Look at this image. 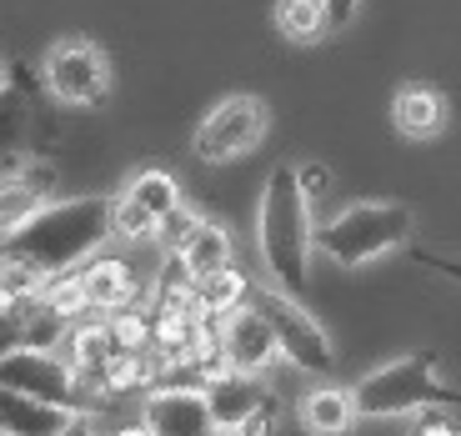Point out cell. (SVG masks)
<instances>
[{"label":"cell","instance_id":"cell-26","mask_svg":"<svg viewBox=\"0 0 461 436\" xmlns=\"http://www.w3.org/2000/svg\"><path fill=\"white\" fill-rule=\"evenodd\" d=\"M191 226H196V211H185V206H181V211H176V216L161 226V241H166V251H176V246L185 241V231H191Z\"/></svg>","mask_w":461,"mask_h":436},{"label":"cell","instance_id":"cell-29","mask_svg":"<svg viewBox=\"0 0 461 436\" xmlns=\"http://www.w3.org/2000/svg\"><path fill=\"white\" fill-rule=\"evenodd\" d=\"M416 436H461V426H451V422H441V416H437V422H421V431H416Z\"/></svg>","mask_w":461,"mask_h":436},{"label":"cell","instance_id":"cell-13","mask_svg":"<svg viewBox=\"0 0 461 436\" xmlns=\"http://www.w3.org/2000/svg\"><path fill=\"white\" fill-rule=\"evenodd\" d=\"M86 426H91L86 412H70V406L25 396V391L0 381V436H76V431H86Z\"/></svg>","mask_w":461,"mask_h":436},{"label":"cell","instance_id":"cell-5","mask_svg":"<svg viewBox=\"0 0 461 436\" xmlns=\"http://www.w3.org/2000/svg\"><path fill=\"white\" fill-rule=\"evenodd\" d=\"M251 306H261V316L276 326L281 356H286L291 367L306 371V377H321V381L331 377V367H336L331 336L316 322V311H306V301L281 291L276 281H266V286H251Z\"/></svg>","mask_w":461,"mask_h":436},{"label":"cell","instance_id":"cell-24","mask_svg":"<svg viewBox=\"0 0 461 436\" xmlns=\"http://www.w3.org/2000/svg\"><path fill=\"white\" fill-rule=\"evenodd\" d=\"M25 346V306L15 301L11 311H0V356H11Z\"/></svg>","mask_w":461,"mask_h":436},{"label":"cell","instance_id":"cell-4","mask_svg":"<svg viewBox=\"0 0 461 436\" xmlns=\"http://www.w3.org/2000/svg\"><path fill=\"white\" fill-rule=\"evenodd\" d=\"M351 396H357V416H411L431 412V406H456L461 412V391H451L437 377V361L427 351L396 356V361L376 367L351 386Z\"/></svg>","mask_w":461,"mask_h":436},{"label":"cell","instance_id":"cell-19","mask_svg":"<svg viewBox=\"0 0 461 436\" xmlns=\"http://www.w3.org/2000/svg\"><path fill=\"white\" fill-rule=\"evenodd\" d=\"M60 351L76 361V367L86 371V381H95L101 377V367L115 356V336H111V316H101V322H76L66 332V341H60Z\"/></svg>","mask_w":461,"mask_h":436},{"label":"cell","instance_id":"cell-23","mask_svg":"<svg viewBox=\"0 0 461 436\" xmlns=\"http://www.w3.org/2000/svg\"><path fill=\"white\" fill-rule=\"evenodd\" d=\"M25 136V105L15 91H0V161H15Z\"/></svg>","mask_w":461,"mask_h":436},{"label":"cell","instance_id":"cell-28","mask_svg":"<svg viewBox=\"0 0 461 436\" xmlns=\"http://www.w3.org/2000/svg\"><path fill=\"white\" fill-rule=\"evenodd\" d=\"M15 301H21V291H15V281L5 276V266H0V311H11Z\"/></svg>","mask_w":461,"mask_h":436},{"label":"cell","instance_id":"cell-17","mask_svg":"<svg viewBox=\"0 0 461 436\" xmlns=\"http://www.w3.org/2000/svg\"><path fill=\"white\" fill-rule=\"evenodd\" d=\"M392 121H396V131L411 136V141L441 136V131H447V95H441L437 86H421V81L402 86L396 101H392Z\"/></svg>","mask_w":461,"mask_h":436},{"label":"cell","instance_id":"cell-9","mask_svg":"<svg viewBox=\"0 0 461 436\" xmlns=\"http://www.w3.org/2000/svg\"><path fill=\"white\" fill-rule=\"evenodd\" d=\"M181 211V186L171 171H136L115 195V241H150Z\"/></svg>","mask_w":461,"mask_h":436},{"label":"cell","instance_id":"cell-18","mask_svg":"<svg viewBox=\"0 0 461 436\" xmlns=\"http://www.w3.org/2000/svg\"><path fill=\"white\" fill-rule=\"evenodd\" d=\"M357 422V396L351 386H312L301 396V426L312 436H346Z\"/></svg>","mask_w":461,"mask_h":436},{"label":"cell","instance_id":"cell-16","mask_svg":"<svg viewBox=\"0 0 461 436\" xmlns=\"http://www.w3.org/2000/svg\"><path fill=\"white\" fill-rule=\"evenodd\" d=\"M171 256L181 261V271L201 286V281H211V276H221L230 266V236H226V226H221V221L196 216V226L185 231V241L176 246Z\"/></svg>","mask_w":461,"mask_h":436},{"label":"cell","instance_id":"cell-10","mask_svg":"<svg viewBox=\"0 0 461 436\" xmlns=\"http://www.w3.org/2000/svg\"><path fill=\"white\" fill-rule=\"evenodd\" d=\"M221 356H226L230 371H246V377H261L271 361L281 356V341H276V326L261 316V306L241 301V306L221 311Z\"/></svg>","mask_w":461,"mask_h":436},{"label":"cell","instance_id":"cell-2","mask_svg":"<svg viewBox=\"0 0 461 436\" xmlns=\"http://www.w3.org/2000/svg\"><path fill=\"white\" fill-rule=\"evenodd\" d=\"M256 241H261L266 276L281 291L306 301L312 286V251H316V221H312V195L301 186L296 166H276L266 176L261 211H256Z\"/></svg>","mask_w":461,"mask_h":436},{"label":"cell","instance_id":"cell-32","mask_svg":"<svg viewBox=\"0 0 461 436\" xmlns=\"http://www.w3.org/2000/svg\"><path fill=\"white\" fill-rule=\"evenodd\" d=\"M0 91H11V66H5V56H0Z\"/></svg>","mask_w":461,"mask_h":436},{"label":"cell","instance_id":"cell-31","mask_svg":"<svg viewBox=\"0 0 461 436\" xmlns=\"http://www.w3.org/2000/svg\"><path fill=\"white\" fill-rule=\"evenodd\" d=\"M115 436H156V431H150V426L140 422V426H126V431H115Z\"/></svg>","mask_w":461,"mask_h":436},{"label":"cell","instance_id":"cell-12","mask_svg":"<svg viewBox=\"0 0 461 436\" xmlns=\"http://www.w3.org/2000/svg\"><path fill=\"white\" fill-rule=\"evenodd\" d=\"M56 191V166L50 161H11L0 171V241L15 236L31 216L50 206Z\"/></svg>","mask_w":461,"mask_h":436},{"label":"cell","instance_id":"cell-14","mask_svg":"<svg viewBox=\"0 0 461 436\" xmlns=\"http://www.w3.org/2000/svg\"><path fill=\"white\" fill-rule=\"evenodd\" d=\"M206 396H211V412L221 422V436L271 416V391L261 386V377H246V371H221V377H211Z\"/></svg>","mask_w":461,"mask_h":436},{"label":"cell","instance_id":"cell-20","mask_svg":"<svg viewBox=\"0 0 461 436\" xmlns=\"http://www.w3.org/2000/svg\"><path fill=\"white\" fill-rule=\"evenodd\" d=\"M276 25H281L286 41H296V46H316V41L331 35V11H326V0H281Z\"/></svg>","mask_w":461,"mask_h":436},{"label":"cell","instance_id":"cell-8","mask_svg":"<svg viewBox=\"0 0 461 436\" xmlns=\"http://www.w3.org/2000/svg\"><path fill=\"white\" fill-rule=\"evenodd\" d=\"M266 126H271V115H266L261 95H226L221 105H211L206 121L196 126V156L211 166L236 161V156L261 146Z\"/></svg>","mask_w":461,"mask_h":436},{"label":"cell","instance_id":"cell-1","mask_svg":"<svg viewBox=\"0 0 461 436\" xmlns=\"http://www.w3.org/2000/svg\"><path fill=\"white\" fill-rule=\"evenodd\" d=\"M111 236H115V195H76V201H50L15 236H5L0 256L35 266L50 281L70 266H86Z\"/></svg>","mask_w":461,"mask_h":436},{"label":"cell","instance_id":"cell-11","mask_svg":"<svg viewBox=\"0 0 461 436\" xmlns=\"http://www.w3.org/2000/svg\"><path fill=\"white\" fill-rule=\"evenodd\" d=\"M146 426L156 436H221V422L211 412L206 386L181 381V386H161L146 396Z\"/></svg>","mask_w":461,"mask_h":436},{"label":"cell","instance_id":"cell-30","mask_svg":"<svg viewBox=\"0 0 461 436\" xmlns=\"http://www.w3.org/2000/svg\"><path fill=\"white\" fill-rule=\"evenodd\" d=\"M266 422H271V416H261V422L241 426V431H226V436H266Z\"/></svg>","mask_w":461,"mask_h":436},{"label":"cell","instance_id":"cell-22","mask_svg":"<svg viewBox=\"0 0 461 436\" xmlns=\"http://www.w3.org/2000/svg\"><path fill=\"white\" fill-rule=\"evenodd\" d=\"M111 336H115V351H150L156 346V316L126 306L111 316Z\"/></svg>","mask_w":461,"mask_h":436},{"label":"cell","instance_id":"cell-21","mask_svg":"<svg viewBox=\"0 0 461 436\" xmlns=\"http://www.w3.org/2000/svg\"><path fill=\"white\" fill-rule=\"evenodd\" d=\"M241 301H251V286H246L241 266H226L221 276L201 281V306H206L211 316H221V311H230V306H241Z\"/></svg>","mask_w":461,"mask_h":436},{"label":"cell","instance_id":"cell-27","mask_svg":"<svg viewBox=\"0 0 461 436\" xmlns=\"http://www.w3.org/2000/svg\"><path fill=\"white\" fill-rule=\"evenodd\" d=\"M357 5H361V0H326V11H331V31H346V25L357 21Z\"/></svg>","mask_w":461,"mask_h":436},{"label":"cell","instance_id":"cell-6","mask_svg":"<svg viewBox=\"0 0 461 436\" xmlns=\"http://www.w3.org/2000/svg\"><path fill=\"white\" fill-rule=\"evenodd\" d=\"M0 381L25 391V396L70 406V412H86V391H95L60 346H21V351L0 356Z\"/></svg>","mask_w":461,"mask_h":436},{"label":"cell","instance_id":"cell-15","mask_svg":"<svg viewBox=\"0 0 461 436\" xmlns=\"http://www.w3.org/2000/svg\"><path fill=\"white\" fill-rule=\"evenodd\" d=\"M81 286H86L91 311L115 316V311L136 306L140 276H136V266H131L126 256H91V261H86V271H81Z\"/></svg>","mask_w":461,"mask_h":436},{"label":"cell","instance_id":"cell-7","mask_svg":"<svg viewBox=\"0 0 461 436\" xmlns=\"http://www.w3.org/2000/svg\"><path fill=\"white\" fill-rule=\"evenodd\" d=\"M41 81L56 95V105L91 111V105H105V95H111V60L91 41H56L41 60Z\"/></svg>","mask_w":461,"mask_h":436},{"label":"cell","instance_id":"cell-25","mask_svg":"<svg viewBox=\"0 0 461 436\" xmlns=\"http://www.w3.org/2000/svg\"><path fill=\"white\" fill-rule=\"evenodd\" d=\"M296 176H301V186H306V195H312V201H321L326 186H331V171H326V166H316V161H301Z\"/></svg>","mask_w":461,"mask_h":436},{"label":"cell","instance_id":"cell-3","mask_svg":"<svg viewBox=\"0 0 461 436\" xmlns=\"http://www.w3.org/2000/svg\"><path fill=\"white\" fill-rule=\"evenodd\" d=\"M411 226L416 216L402 201H357L336 211L326 226H316V251L336 266H366L411 241Z\"/></svg>","mask_w":461,"mask_h":436}]
</instances>
